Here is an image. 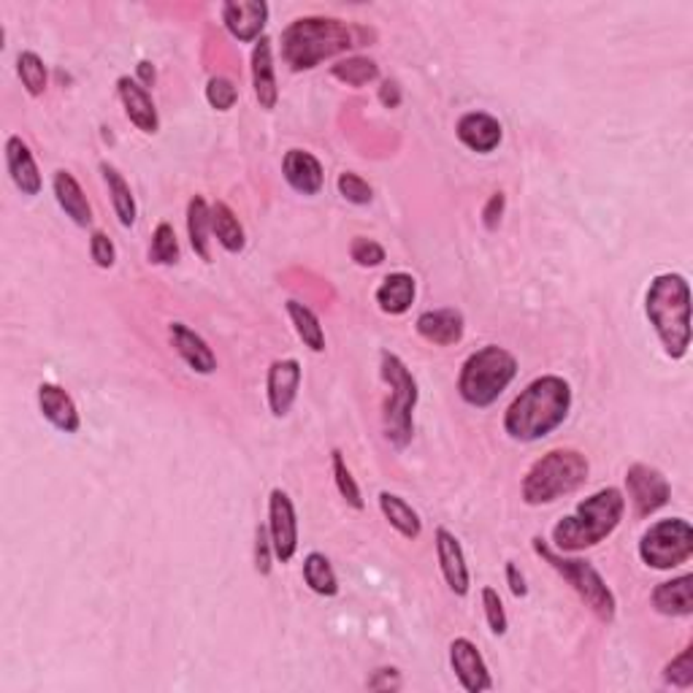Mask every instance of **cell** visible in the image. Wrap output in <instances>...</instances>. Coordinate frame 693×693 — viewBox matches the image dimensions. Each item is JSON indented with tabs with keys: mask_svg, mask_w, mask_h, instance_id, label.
<instances>
[{
	"mask_svg": "<svg viewBox=\"0 0 693 693\" xmlns=\"http://www.w3.org/2000/svg\"><path fill=\"white\" fill-rule=\"evenodd\" d=\"M571 409V385L564 377L545 374L515 396L504 412V431L515 442H540L564 426Z\"/></svg>",
	"mask_w": 693,
	"mask_h": 693,
	"instance_id": "cell-1",
	"label": "cell"
},
{
	"mask_svg": "<svg viewBox=\"0 0 693 693\" xmlns=\"http://www.w3.org/2000/svg\"><path fill=\"white\" fill-rule=\"evenodd\" d=\"M366 31L336 16H301L282 31V60L293 71H312L323 60L363 47Z\"/></svg>",
	"mask_w": 693,
	"mask_h": 693,
	"instance_id": "cell-2",
	"label": "cell"
},
{
	"mask_svg": "<svg viewBox=\"0 0 693 693\" xmlns=\"http://www.w3.org/2000/svg\"><path fill=\"white\" fill-rule=\"evenodd\" d=\"M645 314L672 360H683L691 349V285L683 274H658L645 293Z\"/></svg>",
	"mask_w": 693,
	"mask_h": 693,
	"instance_id": "cell-3",
	"label": "cell"
},
{
	"mask_svg": "<svg viewBox=\"0 0 693 693\" xmlns=\"http://www.w3.org/2000/svg\"><path fill=\"white\" fill-rule=\"evenodd\" d=\"M626 512V498L617 488H601L553 529V545L561 553H582V550L601 545L607 536L615 534Z\"/></svg>",
	"mask_w": 693,
	"mask_h": 693,
	"instance_id": "cell-4",
	"label": "cell"
},
{
	"mask_svg": "<svg viewBox=\"0 0 693 693\" xmlns=\"http://www.w3.org/2000/svg\"><path fill=\"white\" fill-rule=\"evenodd\" d=\"M588 474H591V463L580 450L558 447L531 463L520 485V496L529 507H545L580 490L588 483Z\"/></svg>",
	"mask_w": 693,
	"mask_h": 693,
	"instance_id": "cell-5",
	"label": "cell"
},
{
	"mask_svg": "<svg viewBox=\"0 0 693 693\" xmlns=\"http://www.w3.org/2000/svg\"><path fill=\"white\" fill-rule=\"evenodd\" d=\"M518 377V358L498 345H485L469 355L458 374V393L469 406L488 409Z\"/></svg>",
	"mask_w": 693,
	"mask_h": 693,
	"instance_id": "cell-6",
	"label": "cell"
},
{
	"mask_svg": "<svg viewBox=\"0 0 693 693\" xmlns=\"http://www.w3.org/2000/svg\"><path fill=\"white\" fill-rule=\"evenodd\" d=\"M380 374L385 380V385L391 388V396H388L385 409H382L385 439L396 450H404L412 442V437H415V406L417 399H420L417 380L412 377L409 366L396 353H391V349H382Z\"/></svg>",
	"mask_w": 693,
	"mask_h": 693,
	"instance_id": "cell-7",
	"label": "cell"
},
{
	"mask_svg": "<svg viewBox=\"0 0 693 693\" xmlns=\"http://www.w3.org/2000/svg\"><path fill=\"white\" fill-rule=\"evenodd\" d=\"M531 545H534V553L540 555V558H545L547 564L553 566V569L558 571V575L564 577L571 588H575V593L586 601L588 610H591L599 621H604V623L615 621L617 599H615V593L610 591V586L604 582V577L596 571V566L591 564V561L566 558L564 553L550 547L542 536H534Z\"/></svg>",
	"mask_w": 693,
	"mask_h": 693,
	"instance_id": "cell-8",
	"label": "cell"
},
{
	"mask_svg": "<svg viewBox=\"0 0 693 693\" xmlns=\"http://www.w3.org/2000/svg\"><path fill=\"white\" fill-rule=\"evenodd\" d=\"M693 555V529L685 518H667L652 523L639 540V558L647 569L669 571L689 564Z\"/></svg>",
	"mask_w": 693,
	"mask_h": 693,
	"instance_id": "cell-9",
	"label": "cell"
},
{
	"mask_svg": "<svg viewBox=\"0 0 693 693\" xmlns=\"http://www.w3.org/2000/svg\"><path fill=\"white\" fill-rule=\"evenodd\" d=\"M626 494L637 518H650L658 509L667 507L672 498V485L656 466L634 463L626 472Z\"/></svg>",
	"mask_w": 693,
	"mask_h": 693,
	"instance_id": "cell-10",
	"label": "cell"
},
{
	"mask_svg": "<svg viewBox=\"0 0 693 693\" xmlns=\"http://www.w3.org/2000/svg\"><path fill=\"white\" fill-rule=\"evenodd\" d=\"M268 536L274 545V558L279 564H290L298 550V518L293 498L282 488H274L268 496Z\"/></svg>",
	"mask_w": 693,
	"mask_h": 693,
	"instance_id": "cell-11",
	"label": "cell"
},
{
	"mask_svg": "<svg viewBox=\"0 0 693 693\" xmlns=\"http://www.w3.org/2000/svg\"><path fill=\"white\" fill-rule=\"evenodd\" d=\"M450 667L455 672L458 683L463 691L469 693H483L494 689V680H490L488 663H485L483 652L477 650V645L466 637H458L450 643Z\"/></svg>",
	"mask_w": 693,
	"mask_h": 693,
	"instance_id": "cell-12",
	"label": "cell"
},
{
	"mask_svg": "<svg viewBox=\"0 0 693 693\" xmlns=\"http://www.w3.org/2000/svg\"><path fill=\"white\" fill-rule=\"evenodd\" d=\"M301 388V363L296 358H279L268 366L266 399L274 417H288Z\"/></svg>",
	"mask_w": 693,
	"mask_h": 693,
	"instance_id": "cell-13",
	"label": "cell"
},
{
	"mask_svg": "<svg viewBox=\"0 0 693 693\" xmlns=\"http://www.w3.org/2000/svg\"><path fill=\"white\" fill-rule=\"evenodd\" d=\"M222 22L228 33L242 44H255L263 38L268 22V3L263 0H228L222 3Z\"/></svg>",
	"mask_w": 693,
	"mask_h": 693,
	"instance_id": "cell-14",
	"label": "cell"
},
{
	"mask_svg": "<svg viewBox=\"0 0 693 693\" xmlns=\"http://www.w3.org/2000/svg\"><path fill=\"white\" fill-rule=\"evenodd\" d=\"M434 545H437L439 569H442V577L447 586H450V591L455 596H466L469 586H472V575H469L466 555H463L458 536L439 525L437 534H434Z\"/></svg>",
	"mask_w": 693,
	"mask_h": 693,
	"instance_id": "cell-15",
	"label": "cell"
},
{
	"mask_svg": "<svg viewBox=\"0 0 693 693\" xmlns=\"http://www.w3.org/2000/svg\"><path fill=\"white\" fill-rule=\"evenodd\" d=\"M455 136L463 147L477 154H490L501 145V123L488 112H466L455 125Z\"/></svg>",
	"mask_w": 693,
	"mask_h": 693,
	"instance_id": "cell-16",
	"label": "cell"
},
{
	"mask_svg": "<svg viewBox=\"0 0 693 693\" xmlns=\"http://www.w3.org/2000/svg\"><path fill=\"white\" fill-rule=\"evenodd\" d=\"M117 95L125 106V117L141 130V134L154 136L160 130V117L158 108H154L152 95L147 88H141L134 77H119L117 79Z\"/></svg>",
	"mask_w": 693,
	"mask_h": 693,
	"instance_id": "cell-17",
	"label": "cell"
},
{
	"mask_svg": "<svg viewBox=\"0 0 693 693\" xmlns=\"http://www.w3.org/2000/svg\"><path fill=\"white\" fill-rule=\"evenodd\" d=\"M5 169H9L11 182L22 196H38L44 187L42 171H38L36 158H33L31 147L20 139V136H9L5 139Z\"/></svg>",
	"mask_w": 693,
	"mask_h": 693,
	"instance_id": "cell-18",
	"label": "cell"
},
{
	"mask_svg": "<svg viewBox=\"0 0 693 693\" xmlns=\"http://www.w3.org/2000/svg\"><path fill=\"white\" fill-rule=\"evenodd\" d=\"M169 339H171V347L176 349V355H180L182 360H185L187 366H190L196 374H215L217 371V355L211 353V347L206 345V339L200 334H196V331L190 328L187 323H171L169 325Z\"/></svg>",
	"mask_w": 693,
	"mask_h": 693,
	"instance_id": "cell-19",
	"label": "cell"
},
{
	"mask_svg": "<svg viewBox=\"0 0 693 693\" xmlns=\"http://www.w3.org/2000/svg\"><path fill=\"white\" fill-rule=\"evenodd\" d=\"M252 68V88H255V99L261 103V108L272 112L279 101V88H277V71H274V44L272 38L263 36L261 42H255L250 57Z\"/></svg>",
	"mask_w": 693,
	"mask_h": 693,
	"instance_id": "cell-20",
	"label": "cell"
},
{
	"mask_svg": "<svg viewBox=\"0 0 693 693\" xmlns=\"http://www.w3.org/2000/svg\"><path fill=\"white\" fill-rule=\"evenodd\" d=\"M415 331L437 347H452L463 339L466 320L458 309H428L415 320Z\"/></svg>",
	"mask_w": 693,
	"mask_h": 693,
	"instance_id": "cell-21",
	"label": "cell"
},
{
	"mask_svg": "<svg viewBox=\"0 0 693 693\" xmlns=\"http://www.w3.org/2000/svg\"><path fill=\"white\" fill-rule=\"evenodd\" d=\"M285 182L301 196H317L325 185V171L320 160L307 149H290L282 160Z\"/></svg>",
	"mask_w": 693,
	"mask_h": 693,
	"instance_id": "cell-22",
	"label": "cell"
},
{
	"mask_svg": "<svg viewBox=\"0 0 693 693\" xmlns=\"http://www.w3.org/2000/svg\"><path fill=\"white\" fill-rule=\"evenodd\" d=\"M38 409H42V415L47 417L57 431L77 434L82 428V417H79L77 404L55 382H42L38 385Z\"/></svg>",
	"mask_w": 693,
	"mask_h": 693,
	"instance_id": "cell-23",
	"label": "cell"
},
{
	"mask_svg": "<svg viewBox=\"0 0 693 693\" xmlns=\"http://www.w3.org/2000/svg\"><path fill=\"white\" fill-rule=\"evenodd\" d=\"M51 190H55L57 206L66 211V217H71L73 226H79V228L93 226V206H90L82 185H79L77 176H73L71 171H66V169L55 171V176H51Z\"/></svg>",
	"mask_w": 693,
	"mask_h": 693,
	"instance_id": "cell-24",
	"label": "cell"
},
{
	"mask_svg": "<svg viewBox=\"0 0 693 693\" xmlns=\"http://www.w3.org/2000/svg\"><path fill=\"white\" fill-rule=\"evenodd\" d=\"M652 610L667 617L693 615V575H680L674 580L658 582L650 593Z\"/></svg>",
	"mask_w": 693,
	"mask_h": 693,
	"instance_id": "cell-25",
	"label": "cell"
},
{
	"mask_svg": "<svg viewBox=\"0 0 693 693\" xmlns=\"http://www.w3.org/2000/svg\"><path fill=\"white\" fill-rule=\"evenodd\" d=\"M415 296H417V282H415V277L406 272L388 274L374 293L382 312L393 314V317L409 312L412 303H415Z\"/></svg>",
	"mask_w": 693,
	"mask_h": 693,
	"instance_id": "cell-26",
	"label": "cell"
},
{
	"mask_svg": "<svg viewBox=\"0 0 693 693\" xmlns=\"http://www.w3.org/2000/svg\"><path fill=\"white\" fill-rule=\"evenodd\" d=\"M377 501H380V512L385 515L388 523H391L404 540H417V536L423 534L420 515L412 509V504L406 501V498L391 494V490H382V494L377 496Z\"/></svg>",
	"mask_w": 693,
	"mask_h": 693,
	"instance_id": "cell-27",
	"label": "cell"
},
{
	"mask_svg": "<svg viewBox=\"0 0 693 693\" xmlns=\"http://www.w3.org/2000/svg\"><path fill=\"white\" fill-rule=\"evenodd\" d=\"M187 236L200 261L211 263V206L204 196H193L187 204Z\"/></svg>",
	"mask_w": 693,
	"mask_h": 693,
	"instance_id": "cell-28",
	"label": "cell"
},
{
	"mask_svg": "<svg viewBox=\"0 0 693 693\" xmlns=\"http://www.w3.org/2000/svg\"><path fill=\"white\" fill-rule=\"evenodd\" d=\"M101 174L108 187V196H112L114 215H117L119 226L134 228L136 217H139V209H136V198H134V190H130V185L125 182V176L119 174L112 163H101Z\"/></svg>",
	"mask_w": 693,
	"mask_h": 693,
	"instance_id": "cell-29",
	"label": "cell"
},
{
	"mask_svg": "<svg viewBox=\"0 0 693 693\" xmlns=\"http://www.w3.org/2000/svg\"><path fill=\"white\" fill-rule=\"evenodd\" d=\"M211 233H215L217 244H220L226 252H242L244 244H247V236H244V228L239 222L236 211L226 204V200H217L211 206Z\"/></svg>",
	"mask_w": 693,
	"mask_h": 693,
	"instance_id": "cell-30",
	"label": "cell"
},
{
	"mask_svg": "<svg viewBox=\"0 0 693 693\" xmlns=\"http://www.w3.org/2000/svg\"><path fill=\"white\" fill-rule=\"evenodd\" d=\"M288 309V317L293 323L298 339L303 342V347H309L312 353H325V331L320 325V317L301 301H288L285 303Z\"/></svg>",
	"mask_w": 693,
	"mask_h": 693,
	"instance_id": "cell-31",
	"label": "cell"
},
{
	"mask_svg": "<svg viewBox=\"0 0 693 693\" xmlns=\"http://www.w3.org/2000/svg\"><path fill=\"white\" fill-rule=\"evenodd\" d=\"M303 582L309 586V591L317 596H336L339 593V580H336V571L331 566V561L323 553H309L303 558Z\"/></svg>",
	"mask_w": 693,
	"mask_h": 693,
	"instance_id": "cell-32",
	"label": "cell"
},
{
	"mask_svg": "<svg viewBox=\"0 0 693 693\" xmlns=\"http://www.w3.org/2000/svg\"><path fill=\"white\" fill-rule=\"evenodd\" d=\"M16 77H20L22 88L31 99H42L47 93V84H49V71H47V62L36 55V51L25 49L16 55Z\"/></svg>",
	"mask_w": 693,
	"mask_h": 693,
	"instance_id": "cell-33",
	"label": "cell"
},
{
	"mask_svg": "<svg viewBox=\"0 0 693 693\" xmlns=\"http://www.w3.org/2000/svg\"><path fill=\"white\" fill-rule=\"evenodd\" d=\"M331 77L349 84V88H366V84L380 79V66H377L371 57L353 55V57H345V60L334 62V66H331Z\"/></svg>",
	"mask_w": 693,
	"mask_h": 693,
	"instance_id": "cell-34",
	"label": "cell"
},
{
	"mask_svg": "<svg viewBox=\"0 0 693 693\" xmlns=\"http://www.w3.org/2000/svg\"><path fill=\"white\" fill-rule=\"evenodd\" d=\"M149 263L154 266H174L180 263V239L171 222H160L152 233V244H149Z\"/></svg>",
	"mask_w": 693,
	"mask_h": 693,
	"instance_id": "cell-35",
	"label": "cell"
},
{
	"mask_svg": "<svg viewBox=\"0 0 693 693\" xmlns=\"http://www.w3.org/2000/svg\"><path fill=\"white\" fill-rule=\"evenodd\" d=\"M331 472H334V483H336V490H339V496L345 498L353 509H363L366 507L363 496H360L358 483H355V477H353V472H349L342 450L331 452Z\"/></svg>",
	"mask_w": 693,
	"mask_h": 693,
	"instance_id": "cell-36",
	"label": "cell"
},
{
	"mask_svg": "<svg viewBox=\"0 0 693 693\" xmlns=\"http://www.w3.org/2000/svg\"><path fill=\"white\" fill-rule=\"evenodd\" d=\"M336 190H339L342 198L355 206H366L374 200V190H371V185L363 180V176L355 174V171H345V174H339V180H336Z\"/></svg>",
	"mask_w": 693,
	"mask_h": 693,
	"instance_id": "cell-37",
	"label": "cell"
},
{
	"mask_svg": "<svg viewBox=\"0 0 693 693\" xmlns=\"http://www.w3.org/2000/svg\"><path fill=\"white\" fill-rule=\"evenodd\" d=\"M206 101L217 112H231L239 101V88L228 77H211L206 82Z\"/></svg>",
	"mask_w": 693,
	"mask_h": 693,
	"instance_id": "cell-38",
	"label": "cell"
},
{
	"mask_svg": "<svg viewBox=\"0 0 693 693\" xmlns=\"http://www.w3.org/2000/svg\"><path fill=\"white\" fill-rule=\"evenodd\" d=\"M663 680L674 689H691L693 685V647H685L680 656H674L672 661L663 667Z\"/></svg>",
	"mask_w": 693,
	"mask_h": 693,
	"instance_id": "cell-39",
	"label": "cell"
},
{
	"mask_svg": "<svg viewBox=\"0 0 693 693\" xmlns=\"http://www.w3.org/2000/svg\"><path fill=\"white\" fill-rule=\"evenodd\" d=\"M349 257L358 263L360 268H377L385 263V247L377 244L374 239H366V236H355L353 244H349Z\"/></svg>",
	"mask_w": 693,
	"mask_h": 693,
	"instance_id": "cell-40",
	"label": "cell"
},
{
	"mask_svg": "<svg viewBox=\"0 0 693 693\" xmlns=\"http://www.w3.org/2000/svg\"><path fill=\"white\" fill-rule=\"evenodd\" d=\"M483 607H485V621H488L490 632H494L496 637H504L509 628V621H507V610H504V601L496 588H490V586L483 588Z\"/></svg>",
	"mask_w": 693,
	"mask_h": 693,
	"instance_id": "cell-41",
	"label": "cell"
},
{
	"mask_svg": "<svg viewBox=\"0 0 693 693\" xmlns=\"http://www.w3.org/2000/svg\"><path fill=\"white\" fill-rule=\"evenodd\" d=\"M90 257L99 268H114V263H117V247L103 231H93V236H90Z\"/></svg>",
	"mask_w": 693,
	"mask_h": 693,
	"instance_id": "cell-42",
	"label": "cell"
},
{
	"mask_svg": "<svg viewBox=\"0 0 693 693\" xmlns=\"http://www.w3.org/2000/svg\"><path fill=\"white\" fill-rule=\"evenodd\" d=\"M272 561H274V545L272 536H268V525H257L255 529V569L257 575L266 577L272 571Z\"/></svg>",
	"mask_w": 693,
	"mask_h": 693,
	"instance_id": "cell-43",
	"label": "cell"
},
{
	"mask_svg": "<svg viewBox=\"0 0 693 693\" xmlns=\"http://www.w3.org/2000/svg\"><path fill=\"white\" fill-rule=\"evenodd\" d=\"M401 685H404V680H401V672H399L396 667L374 669V672L369 674V680H366V689H369V691H380V693L399 691Z\"/></svg>",
	"mask_w": 693,
	"mask_h": 693,
	"instance_id": "cell-44",
	"label": "cell"
},
{
	"mask_svg": "<svg viewBox=\"0 0 693 693\" xmlns=\"http://www.w3.org/2000/svg\"><path fill=\"white\" fill-rule=\"evenodd\" d=\"M504 209H507V196H504L501 190L494 193V196L485 200V206H483V226L488 228V231H496V228L501 226Z\"/></svg>",
	"mask_w": 693,
	"mask_h": 693,
	"instance_id": "cell-45",
	"label": "cell"
},
{
	"mask_svg": "<svg viewBox=\"0 0 693 693\" xmlns=\"http://www.w3.org/2000/svg\"><path fill=\"white\" fill-rule=\"evenodd\" d=\"M504 575H507V586H509V591H512V596L523 599V596L529 593V586H525L523 571H520L518 566L512 564V561H507V566H504Z\"/></svg>",
	"mask_w": 693,
	"mask_h": 693,
	"instance_id": "cell-46",
	"label": "cell"
},
{
	"mask_svg": "<svg viewBox=\"0 0 693 693\" xmlns=\"http://www.w3.org/2000/svg\"><path fill=\"white\" fill-rule=\"evenodd\" d=\"M401 99H404V93H401V84L396 82V79H385L380 88V103L385 108H399L401 106Z\"/></svg>",
	"mask_w": 693,
	"mask_h": 693,
	"instance_id": "cell-47",
	"label": "cell"
},
{
	"mask_svg": "<svg viewBox=\"0 0 693 693\" xmlns=\"http://www.w3.org/2000/svg\"><path fill=\"white\" fill-rule=\"evenodd\" d=\"M136 82H139L141 88H154V82H158V71H154L152 62L139 60V66H136Z\"/></svg>",
	"mask_w": 693,
	"mask_h": 693,
	"instance_id": "cell-48",
	"label": "cell"
}]
</instances>
